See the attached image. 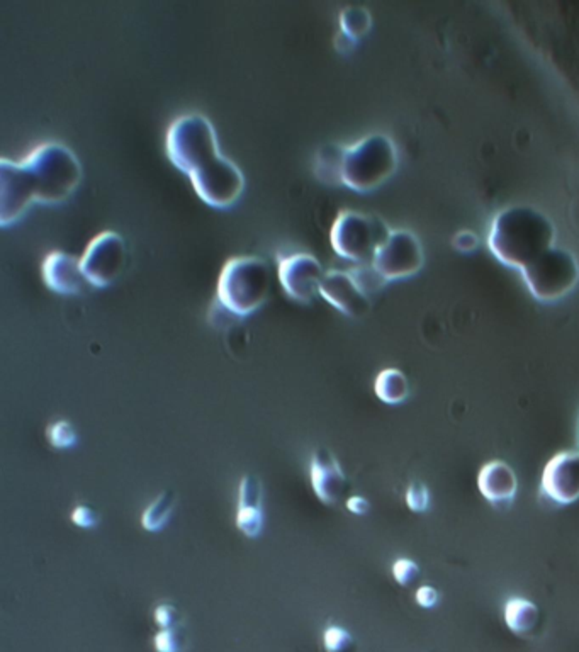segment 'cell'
Wrapping results in <instances>:
<instances>
[{
	"instance_id": "32",
	"label": "cell",
	"mask_w": 579,
	"mask_h": 652,
	"mask_svg": "<svg viewBox=\"0 0 579 652\" xmlns=\"http://www.w3.org/2000/svg\"><path fill=\"white\" fill-rule=\"evenodd\" d=\"M345 505H347V510L350 513L359 515V517H363V515H365V513L371 510L369 500H365L363 496H350Z\"/></svg>"
},
{
	"instance_id": "11",
	"label": "cell",
	"mask_w": 579,
	"mask_h": 652,
	"mask_svg": "<svg viewBox=\"0 0 579 652\" xmlns=\"http://www.w3.org/2000/svg\"><path fill=\"white\" fill-rule=\"evenodd\" d=\"M325 271L311 253H290L279 259V280L290 299L309 303L319 292Z\"/></svg>"
},
{
	"instance_id": "16",
	"label": "cell",
	"mask_w": 579,
	"mask_h": 652,
	"mask_svg": "<svg viewBox=\"0 0 579 652\" xmlns=\"http://www.w3.org/2000/svg\"><path fill=\"white\" fill-rule=\"evenodd\" d=\"M263 490L261 479L246 474L240 481L238 488V510H236V528L248 537L257 538L263 530Z\"/></svg>"
},
{
	"instance_id": "8",
	"label": "cell",
	"mask_w": 579,
	"mask_h": 652,
	"mask_svg": "<svg viewBox=\"0 0 579 652\" xmlns=\"http://www.w3.org/2000/svg\"><path fill=\"white\" fill-rule=\"evenodd\" d=\"M124 259L126 247L123 236L116 232H102L88 242L80 265L90 286L106 288L121 274Z\"/></svg>"
},
{
	"instance_id": "2",
	"label": "cell",
	"mask_w": 579,
	"mask_h": 652,
	"mask_svg": "<svg viewBox=\"0 0 579 652\" xmlns=\"http://www.w3.org/2000/svg\"><path fill=\"white\" fill-rule=\"evenodd\" d=\"M549 217L530 206H510L492 221L490 247L496 259L521 271L554 247Z\"/></svg>"
},
{
	"instance_id": "27",
	"label": "cell",
	"mask_w": 579,
	"mask_h": 652,
	"mask_svg": "<svg viewBox=\"0 0 579 652\" xmlns=\"http://www.w3.org/2000/svg\"><path fill=\"white\" fill-rule=\"evenodd\" d=\"M405 500L406 505H408V508H409L411 511L423 513V511H427L428 507H430V491H428V488H427L423 482L415 481V482H411V484L408 486Z\"/></svg>"
},
{
	"instance_id": "23",
	"label": "cell",
	"mask_w": 579,
	"mask_h": 652,
	"mask_svg": "<svg viewBox=\"0 0 579 652\" xmlns=\"http://www.w3.org/2000/svg\"><path fill=\"white\" fill-rule=\"evenodd\" d=\"M46 436L51 447L59 450L72 449L78 442V435L75 432L72 423L69 420H60L51 423L46 430Z\"/></svg>"
},
{
	"instance_id": "21",
	"label": "cell",
	"mask_w": 579,
	"mask_h": 652,
	"mask_svg": "<svg viewBox=\"0 0 579 652\" xmlns=\"http://www.w3.org/2000/svg\"><path fill=\"white\" fill-rule=\"evenodd\" d=\"M177 496L172 490H165L146 507L142 515V527L146 532H160L170 522V517L174 513Z\"/></svg>"
},
{
	"instance_id": "6",
	"label": "cell",
	"mask_w": 579,
	"mask_h": 652,
	"mask_svg": "<svg viewBox=\"0 0 579 652\" xmlns=\"http://www.w3.org/2000/svg\"><path fill=\"white\" fill-rule=\"evenodd\" d=\"M390 233L391 230L381 217L344 209L332 225L330 240L340 257L357 263H367L372 262L377 248L386 242Z\"/></svg>"
},
{
	"instance_id": "25",
	"label": "cell",
	"mask_w": 579,
	"mask_h": 652,
	"mask_svg": "<svg viewBox=\"0 0 579 652\" xmlns=\"http://www.w3.org/2000/svg\"><path fill=\"white\" fill-rule=\"evenodd\" d=\"M352 277L355 279V282L359 284V288L369 296V292L377 290L386 280L384 277L381 276L376 271V267L372 265V262H367V263H359L355 269L348 271Z\"/></svg>"
},
{
	"instance_id": "7",
	"label": "cell",
	"mask_w": 579,
	"mask_h": 652,
	"mask_svg": "<svg viewBox=\"0 0 579 652\" xmlns=\"http://www.w3.org/2000/svg\"><path fill=\"white\" fill-rule=\"evenodd\" d=\"M523 279L537 299L554 301L578 282V262L565 248L552 247L523 269Z\"/></svg>"
},
{
	"instance_id": "18",
	"label": "cell",
	"mask_w": 579,
	"mask_h": 652,
	"mask_svg": "<svg viewBox=\"0 0 579 652\" xmlns=\"http://www.w3.org/2000/svg\"><path fill=\"white\" fill-rule=\"evenodd\" d=\"M505 622L508 629L519 636H527L536 630L538 623V609L527 598H511L505 605Z\"/></svg>"
},
{
	"instance_id": "13",
	"label": "cell",
	"mask_w": 579,
	"mask_h": 652,
	"mask_svg": "<svg viewBox=\"0 0 579 652\" xmlns=\"http://www.w3.org/2000/svg\"><path fill=\"white\" fill-rule=\"evenodd\" d=\"M319 294L338 311L352 318H361L371 309L369 296L345 271H328L319 286Z\"/></svg>"
},
{
	"instance_id": "29",
	"label": "cell",
	"mask_w": 579,
	"mask_h": 652,
	"mask_svg": "<svg viewBox=\"0 0 579 652\" xmlns=\"http://www.w3.org/2000/svg\"><path fill=\"white\" fill-rule=\"evenodd\" d=\"M70 519L78 528H94L101 522L99 513L88 505H78V507L73 508Z\"/></svg>"
},
{
	"instance_id": "24",
	"label": "cell",
	"mask_w": 579,
	"mask_h": 652,
	"mask_svg": "<svg viewBox=\"0 0 579 652\" xmlns=\"http://www.w3.org/2000/svg\"><path fill=\"white\" fill-rule=\"evenodd\" d=\"M323 646L326 652H352L354 651V638L344 627L330 625L323 632Z\"/></svg>"
},
{
	"instance_id": "15",
	"label": "cell",
	"mask_w": 579,
	"mask_h": 652,
	"mask_svg": "<svg viewBox=\"0 0 579 652\" xmlns=\"http://www.w3.org/2000/svg\"><path fill=\"white\" fill-rule=\"evenodd\" d=\"M41 276L46 286L60 294H80L90 286L80 259L65 252H51L44 257Z\"/></svg>"
},
{
	"instance_id": "30",
	"label": "cell",
	"mask_w": 579,
	"mask_h": 652,
	"mask_svg": "<svg viewBox=\"0 0 579 652\" xmlns=\"http://www.w3.org/2000/svg\"><path fill=\"white\" fill-rule=\"evenodd\" d=\"M153 619L160 629H172L179 622V610L170 603H160L153 611Z\"/></svg>"
},
{
	"instance_id": "10",
	"label": "cell",
	"mask_w": 579,
	"mask_h": 652,
	"mask_svg": "<svg viewBox=\"0 0 579 652\" xmlns=\"http://www.w3.org/2000/svg\"><path fill=\"white\" fill-rule=\"evenodd\" d=\"M34 201V188L23 160H0V225L15 223Z\"/></svg>"
},
{
	"instance_id": "26",
	"label": "cell",
	"mask_w": 579,
	"mask_h": 652,
	"mask_svg": "<svg viewBox=\"0 0 579 652\" xmlns=\"http://www.w3.org/2000/svg\"><path fill=\"white\" fill-rule=\"evenodd\" d=\"M392 576H394V580L398 584L411 586L413 583H417L420 578V567L409 557H400L392 565Z\"/></svg>"
},
{
	"instance_id": "17",
	"label": "cell",
	"mask_w": 579,
	"mask_h": 652,
	"mask_svg": "<svg viewBox=\"0 0 579 652\" xmlns=\"http://www.w3.org/2000/svg\"><path fill=\"white\" fill-rule=\"evenodd\" d=\"M479 493L492 505H511L519 490L515 471L503 461H490L481 467L478 474Z\"/></svg>"
},
{
	"instance_id": "1",
	"label": "cell",
	"mask_w": 579,
	"mask_h": 652,
	"mask_svg": "<svg viewBox=\"0 0 579 652\" xmlns=\"http://www.w3.org/2000/svg\"><path fill=\"white\" fill-rule=\"evenodd\" d=\"M165 152L186 172L204 203L228 207L240 199L245 177L233 160L219 152L213 123L199 113L177 117L165 134Z\"/></svg>"
},
{
	"instance_id": "20",
	"label": "cell",
	"mask_w": 579,
	"mask_h": 652,
	"mask_svg": "<svg viewBox=\"0 0 579 652\" xmlns=\"http://www.w3.org/2000/svg\"><path fill=\"white\" fill-rule=\"evenodd\" d=\"M345 148L335 143L323 145L315 157V175L321 182L338 184L342 182V165H344Z\"/></svg>"
},
{
	"instance_id": "9",
	"label": "cell",
	"mask_w": 579,
	"mask_h": 652,
	"mask_svg": "<svg viewBox=\"0 0 579 652\" xmlns=\"http://www.w3.org/2000/svg\"><path fill=\"white\" fill-rule=\"evenodd\" d=\"M423 250L418 238L411 232L396 230L377 248L372 265L384 280L413 276L420 271Z\"/></svg>"
},
{
	"instance_id": "31",
	"label": "cell",
	"mask_w": 579,
	"mask_h": 652,
	"mask_svg": "<svg viewBox=\"0 0 579 652\" xmlns=\"http://www.w3.org/2000/svg\"><path fill=\"white\" fill-rule=\"evenodd\" d=\"M415 600H417V603L420 605L421 609H434L435 605L438 603V600H440V594L435 590L434 586L423 584L417 590Z\"/></svg>"
},
{
	"instance_id": "14",
	"label": "cell",
	"mask_w": 579,
	"mask_h": 652,
	"mask_svg": "<svg viewBox=\"0 0 579 652\" xmlns=\"http://www.w3.org/2000/svg\"><path fill=\"white\" fill-rule=\"evenodd\" d=\"M313 491L325 505H335L347 491V476L330 449H317L309 464Z\"/></svg>"
},
{
	"instance_id": "3",
	"label": "cell",
	"mask_w": 579,
	"mask_h": 652,
	"mask_svg": "<svg viewBox=\"0 0 579 652\" xmlns=\"http://www.w3.org/2000/svg\"><path fill=\"white\" fill-rule=\"evenodd\" d=\"M23 163L30 172L36 203H63L82 180V165L77 155L59 142H46L32 148Z\"/></svg>"
},
{
	"instance_id": "28",
	"label": "cell",
	"mask_w": 579,
	"mask_h": 652,
	"mask_svg": "<svg viewBox=\"0 0 579 652\" xmlns=\"http://www.w3.org/2000/svg\"><path fill=\"white\" fill-rule=\"evenodd\" d=\"M182 642H184L182 636L175 627L161 629L153 640L157 652H180L182 651Z\"/></svg>"
},
{
	"instance_id": "5",
	"label": "cell",
	"mask_w": 579,
	"mask_h": 652,
	"mask_svg": "<svg viewBox=\"0 0 579 652\" xmlns=\"http://www.w3.org/2000/svg\"><path fill=\"white\" fill-rule=\"evenodd\" d=\"M398 152L386 134H369L345 148L342 184L367 192L386 182L396 170Z\"/></svg>"
},
{
	"instance_id": "12",
	"label": "cell",
	"mask_w": 579,
	"mask_h": 652,
	"mask_svg": "<svg viewBox=\"0 0 579 652\" xmlns=\"http://www.w3.org/2000/svg\"><path fill=\"white\" fill-rule=\"evenodd\" d=\"M542 491L557 505L579 500V452L554 455L542 473Z\"/></svg>"
},
{
	"instance_id": "4",
	"label": "cell",
	"mask_w": 579,
	"mask_h": 652,
	"mask_svg": "<svg viewBox=\"0 0 579 652\" xmlns=\"http://www.w3.org/2000/svg\"><path fill=\"white\" fill-rule=\"evenodd\" d=\"M272 284L269 263L261 257H233L221 269L216 301L226 313L244 318L267 299Z\"/></svg>"
},
{
	"instance_id": "19",
	"label": "cell",
	"mask_w": 579,
	"mask_h": 652,
	"mask_svg": "<svg viewBox=\"0 0 579 652\" xmlns=\"http://www.w3.org/2000/svg\"><path fill=\"white\" fill-rule=\"evenodd\" d=\"M374 391L381 401L388 405H400L409 394V384L401 371L390 367L377 374Z\"/></svg>"
},
{
	"instance_id": "22",
	"label": "cell",
	"mask_w": 579,
	"mask_h": 652,
	"mask_svg": "<svg viewBox=\"0 0 579 652\" xmlns=\"http://www.w3.org/2000/svg\"><path fill=\"white\" fill-rule=\"evenodd\" d=\"M369 28H371V14L363 7L350 5L340 13V30L348 38L357 40L359 36L365 34Z\"/></svg>"
}]
</instances>
